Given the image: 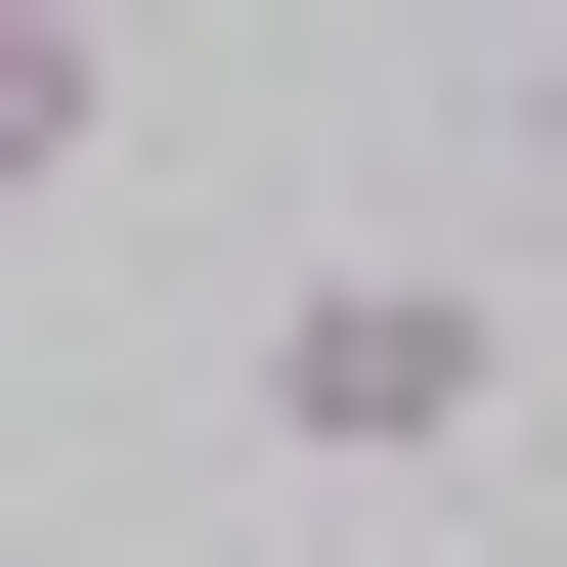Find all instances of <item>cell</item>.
Instances as JSON below:
<instances>
[{"instance_id": "obj_3", "label": "cell", "mask_w": 567, "mask_h": 567, "mask_svg": "<svg viewBox=\"0 0 567 567\" xmlns=\"http://www.w3.org/2000/svg\"><path fill=\"white\" fill-rule=\"evenodd\" d=\"M524 218H567V44H524Z\"/></svg>"}, {"instance_id": "obj_1", "label": "cell", "mask_w": 567, "mask_h": 567, "mask_svg": "<svg viewBox=\"0 0 567 567\" xmlns=\"http://www.w3.org/2000/svg\"><path fill=\"white\" fill-rule=\"evenodd\" d=\"M481 393H524L481 262H306V306H262V436H306V481H481Z\"/></svg>"}, {"instance_id": "obj_2", "label": "cell", "mask_w": 567, "mask_h": 567, "mask_svg": "<svg viewBox=\"0 0 567 567\" xmlns=\"http://www.w3.org/2000/svg\"><path fill=\"white\" fill-rule=\"evenodd\" d=\"M87 132H132V44H87V0H0V218H44Z\"/></svg>"}]
</instances>
